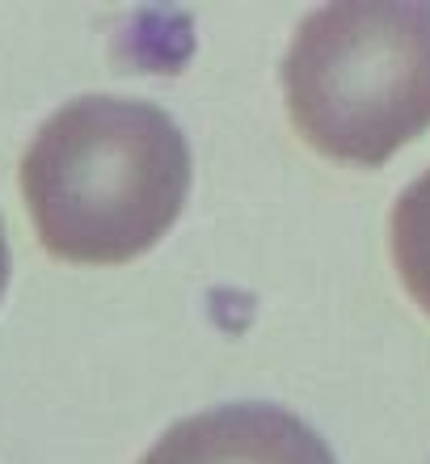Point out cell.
I'll use <instances>...</instances> for the list:
<instances>
[{
	"label": "cell",
	"mask_w": 430,
	"mask_h": 464,
	"mask_svg": "<svg viewBox=\"0 0 430 464\" xmlns=\"http://www.w3.org/2000/svg\"><path fill=\"white\" fill-rule=\"evenodd\" d=\"M393 262L406 292L430 313V169L401 190L393 208Z\"/></svg>",
	"instance_id": "obj_4"
},
{
	"label": "cell",
	"mask_w": 430,
	"mask_h": 464,
	"mask_svg": "<svg viewBox=\"0 0 430 464\" xmlns=\"http://www.w3.org/2000/svg\"><path fill=\"white\" fill-rule=\"evenodd\" d=\"M190 190L182 127L152 102L76 98L38 127L22 195L47 254L114 266L173 228Z\"/></svg>",
	"instance_id": "obj_1"
},
{
	"label": "cell",
	"mask_w": 430,
	"mask_h": 464,
	"mask_svg": "<svg viewBox=\"0 0 430 464\" xmlns=\"http://www.w3.org/2000/svg\"><path fill=\"white\" fill-rule=\"evenodd\" d=\"M5 283H9V245H5V224H0V295H5Z\"/></svg>",
	"instance_id": "obj_5"
},
{
	"label": "cell",
	"mask_w": 430,
	"mask_h": 464,
	"mask_svg": "<svg viewBox=\"0 0 430 464\" xmlns=\"http://www.w3.org/2000/svg\"><path fill=\"white\" fill-rule=\"evenodd\" d=\"M283 89L317 152L384 165L430 127V5L346 0L308 13L283 60Z\"/></svg>",
	"instance_id": "obj_2"
},
{
	"label": "cell",
	"mask_w": 430,
	"mask_h": 464,
	"mask_svg": "<svg viewBox=\"0 0 430 464\" xmlns=\"http://www.w3.org/2000/svg\"><path fill=\"white\" fill-rule=\"evenodd\" d=\"M139 464H338L330 443L279 405H220L165 430Z\"/></svg>",
	"instance_id": "obj_3"
}]
</instances>
